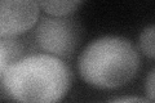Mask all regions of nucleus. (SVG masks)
Returning <instances> with one entry per match:
<instances>
[{"instance_id": "obj_2", "label": "nucleus", "mask_w": 155, "mask_h": 103, "mask_svg": "<svg viewBox=\"0 0 155 103\" xmlns=\"http://www.w3.org/2000/svg\"><path fill=\"white\" fill-rule=\"evenodd\" d=\"M141 60L127 37L106 35L94 39L78 58L79 73L87 84L98 89H116L138 72Z\"/></svg>"}, {"instance_id": "obj_9", "label": "nucleus", "mask_w": 155, "mask_h": 103, "mask_svg": "<svg viewBox=\"0 0 155 103\" xmlns=\"http://www.w3.org/2000/svg\"><path fill=\"white\" fill-rule=\"evenodd\" d=\"M110 103H151L147 98L143 97H137V95H128V97H122L118 98Z\"/></svg>"}, {"instance_id": "obj_6", "label": "nucleus", "mask_w": 155, "mask_h": 103, "mask_svg": "<svg viewBox=\"0 0 155 103\" xmlns=\"http://www.w3.org/2000/svg\"><path fill=\"white\" fill-rule=\"evenodd\" d=\"M140 48L142 53L149 58H154L155 56V27L154 24L145 27L140 35Z\"/></svg>"}, {"instance_id": "obj_3", "label": "nucleus", "mask_w": 155, "mask_h": 103, "mask_svg": "<svg viewBox=\"0 0 155 103\" xmlns=\"http://www.w3.org/2000/svg\"><path fill=\"white\" fill-rule=\"evenodd\" d=\"M38 2L0 0V37H12L27 32L39 19Z\"/></svg>"}, {"instance_id": "obj_1", "label": "nucleus", "mask_w": 155, "mask_h": 103, "mask_svg": "<svg viewBox=\"0 0 155 103\" xmlns=\"http://www.w3.org/2000/svg\"><path fill=\"white\" fill-rule=\"evenodd\" d=\"M2 84L18 103H60L70 90L71 71L60 57L35 53L9 63Z\"/></svg>"}, {"instance_id": "obj_7", "label": "nucleus", "mask_w": 155, "mask_h": 103, "mask_svg": "<svg viewBox=\"0 0 155 103\" xmlns=\"http://www.w3.org/2000/svg\"><path fill=\"white\" fill-rule=\"evenodd\" d=\"M154 85H155V71L154 68L150 71L149 76H147V80H146V92H147V99L154 103L155 99V89H154Z\"/></svg>"}, {"instance_id": "obj_5", "label": "nucleus", "mask_w": 155, "mask_h": 103, "mask_svg": "<svg viewBox=\"0 0 155 103\" xmlns=\"http://www.w3.org/2000/svg\"><path fill=\"white\" fill-rule=\"evenodd\" d=\"M39 8H41L47 14L53 17H65L72 13L80 2L78 0H49V2H39Z\"/></svg>"}, {"instance_id": "obj_4", "label": "nucleus", "mask_w": 155, "mask_h": 103, "mask_svg": "<svg viewBox=\"0 0 155 103\" xmlns=\"http://www.w3.org/2000/svg\"><path fill=\"white\" fill-rule=\"evenodd\" d=\"M35 39L38 45L48 54L66 56L74 49L76 32L72 24L57 18H44L38 24Z\"/></svg>"}, {"instance_id": "obj_8", "label": "nucleus", "mask_w": 155, "mask_h": 103, "mask_svg": "<svg viewBox=\"0 0 155 103\" xmlns=\"http://www.w3.org/2000/svg\"><path fill=\"white\" fill-rule=\"evenodd\" d=\"M9 60V52H8V48L5 47V44L0 41V76L3 75L5 67L9 65L8 63Z\"/></svg>"}]
</instances>
